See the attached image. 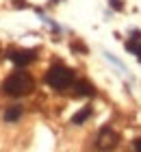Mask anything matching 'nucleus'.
I'll return each instance as SVG.
<instances>
[{"label":"nucleus","mask_w":141,"mask_h":152,"mask_svg":"<svg viewBox=\"0 0 141 152\" xmlns=\"http://www.w3.org/2000/svg\"><path fill=\"white\" fill-rule=\"evenodd\" d=\"M33 87H35V83H33V78H31V74H26V72H13L11 76H7L4 83L0 85L2 94L13 96V98L31 94Z\"/></svg>","instance_id":"nucleus-1"},{"label":"nucleus","mask_w":141,"mask_h":152,"mask_svg":"<svg viewBox=\"0 0 141 152\" xmlns=\"http://www.w3.org/2000/svg\"><path fill=\"white\" fill-rule=\"evenodd\" d=\"M46 83L56 91H65L67 87H72L76 83V76H74V70H69L67 65L56 63L46 72Z\"/></svg>","instance_id":"nucleus-2"},{"label":"nucleus","mask_w":141,"mask_h":152,"mask_svg":"<svg viewBox=\"0 0 141 152\" xmlns=\"http://www.w3.org/2000/svg\"><path fill=\"white\" fill-rule=\"evenodd\" d=\"M117 141H119V137H117L115 130H113L111 126H102L100 133H98V137H96V148L100 152H111L117 146Z\"/></svg>","instance_id":"nucleus-3"},{"label":"nucleus","mask_w":141,"mask_h":152,"mask_svg":"<svg viewBox=\"0 0 141 152\" xmlns=\"http://www.w3.org/2000/svg\"><path fill=\"white\" fill-rule=\"evenodd\" d=\"M7 57H9L18 67H24V65H28V63H33L37 54H35V50H13V52L7 54Z\"/></svg>","instance_id":"nucleus-4"},{"label":"nucleus","mask_w":141,"mask_h":152,"mask_svg":"<svg viewBox=\"0 0 141 152\" xmlns=\"http://www.w3.org/2000/svg\"><path fill=\"white\" fill-rule=\"evenodd\" d=\"M126 50L132 52V54L141 61V33H139V31H135V33H132V37L126 41Z\"/></svg>","instance_id":"nucleus-5"},{"label":"nucleus","mask_w":141,"mask_h":152,"mask_svg":"<svg viewBox=\"0 0 141 152\" xmlns=\"http://www.w3.org/2000/svg\"><path fill=\"white\" fill-rule=\"evenodd\" d=\"M91 113H94V111H91V107H83L78 113L72 115V124H74V126H80V124H85L91 117Z\"/></svg>","instance_id":"nucleus-6"},{"label":"nucleus","mask_w":141,"mask_h":152,"mask_svg":"<svg viewBox=\"0 0 141 152\" xmlns=\"http://www.w3.org/2000/svg\"><path fill=\"white\" fill-rule=\"evenodd\" d=\"M74 89H76V94H78V96H94L96 94L94 85H89L87 80H76L74 83Z\"/></svg>","instance_id":"nucleus-7"},{"label":"nucleus","mask_w":141,"mask_h":152,"mask_svg":"<svg viewBox=\"0 0 141 152\" xmlns=\"http://www.w3.org/2000/svg\"><path fill=\"white\" fill-rule=\"evenodd\" d=\"M4 122H18L20 120V117H22V107H18V104H13V107H9V109H7V111H4Z\"/></svg>","instance_id":"nucleus-8"},{"label":"nucleus","mask_w":141,"mask_h":152,"mask_svg":"<svg viewBox=\"0 0 141 152\" xmlns=\"http://www.w3.org/2000/svg\"><path fill=\"white\" fill-rule=\"evenodd\" d=\"M109 2H111V7H115L117 11H122V7H124V4H122V0H109Z\"/></svg>","instance_id":"nucleus-9"},{"label":"nucleus","mask_w":141,"mask_h":152,"mask_svg":"<svg viewBox=\"0 0 141 152\" xmlns=\"http://www.w3.org/2000/svg\"><path fill=\"white\" fill-rule=\"evenodd\" d=\"M135 152H141V137L135 139Z\"/></svg>","instance_id":"nucleus-10"}]
</instances>
